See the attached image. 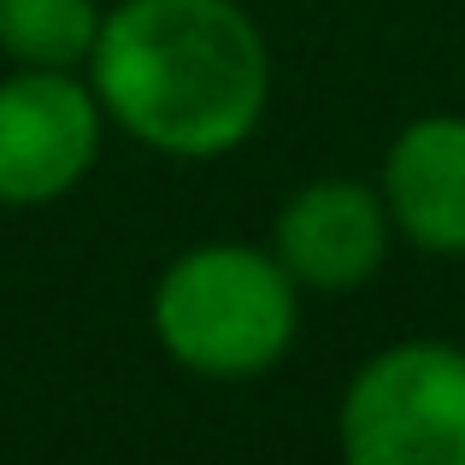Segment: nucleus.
Instances as JSON below:
<instances>
[{"instance_id": "obj_1", "label": "nucleus", "mask_w": 465, "mask_h": 465, "mask_svg": "<svg viewBox=\"0 0 465 465\" xmlns=\"http://www.w3.org/2000/svg\"><path fill=\"white\" fill-rule=\"evenodd\" d=\"M83 77L136 148L206 165L265 124L272 47L242 0H113Z\"/></svg>"}, {"instance_id": "obj_2", "label": "nucleus", "mask_w": 465, "mask_h": 465, "mask_svg": "<svg viewBox=\"0 0 465 465\" xmlns=\"http://www.w3.org/2000/svg\"><path fill=\"white\" fill-rule=\"evenodd\" d=\"M153 341L171 365L206 383L265 377L301 330V283L272 248L201 242L159 272L148 301Z\"/></svg>"}, {"instance_id": "obj_3", "label": "nucleus", "mask_w": 465, "mask_h": 465, "mask_svg": "<svg viewBox=\"0 0 465 465\" xmlns=\"http://www.w3.org/2000/svg\"><path fill=\"white\" fill-rule=\"evenodd\" d=\"M348 465H465V348L395 341L348 377L336 407Z\"/></svg>"}, {"instance_id": "obj_4", "label": "nucleus", "mask_w": 465, "mask_h": 465, "mask_svg": "<svg viewBox=\"0 0 465 465\" xmlns=\"http://www.w3.org/2000/svg\"><path fill=\"white\" fill-rule=\"evenodd\" d=\"M106 113L83 71L12 65L0 77V206H54L94 171Z\"/></svg>"}, {"instance_id": "obj_5", "label": "nucleus", "mask_w": 465, "mask_h": 465, "mask_svg": "<svg viewBox=\"0 0 465 465\" xmlns=\"http://www.w3.org/2000/svg\"><path fill=\"white\" fill-rule=\"evenodd\" d=\"M395 248L389 206L360 177H312L277 206L272 253L301 295H353L383 272Z\"/></svg>"}, {"instance_id": "obj_6", "label": "nucleus", "mask_w": 465, "mask_h": 465, "mask_svg": "<svg viewBox=\"0 0 465 465\" xmlns=\"http://www.w3.org/2000/svg\"><path fill=\"white\" fill-rule=\"evenodd\" d=\"M377 194L389 206L395 236L436 260H465V118L424 113L401 124V136L383 153Z\"/></svg>"}, {"instance_id": "obj_7", "label": "nucleus", "mask_w": 465, "mask_h": 465, "mask_svg": "<svg viewBox=\"0 0 465 465\" xmlns=\"http://www.w3.org/2000/svg\"><path fill=\"white\" fill-rule=\"evenodd\" d=\"M101 18V0H0V59L42 71H83Z\"/></svg>"}]
</instances>
